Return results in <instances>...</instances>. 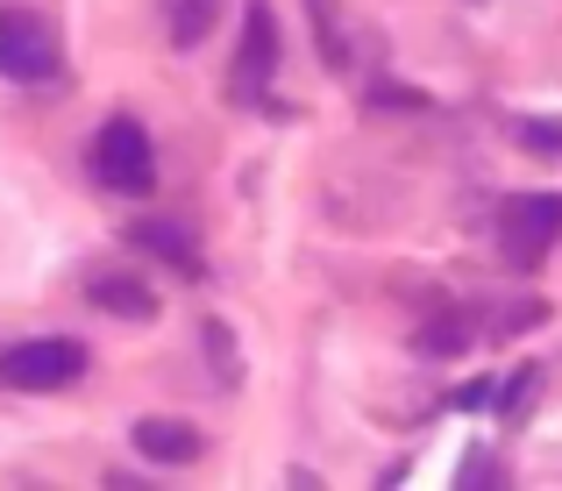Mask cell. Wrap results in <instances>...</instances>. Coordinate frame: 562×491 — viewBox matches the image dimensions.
Listing matches in <instances>:
<instances>
[{
  "instance_id": "9",
  "label": "cell",
  "mask_w": 562,
  "mask_h": 491,
  "mask_svg": "<svg viewBox=\"0 0 562 491\" xmlns=\"http://www.w3.org/2000/svg\"><path fill=\"white\" fill-rule=\"evenodd\" d=\"M128 243L150 249V257H165V264H179V271H200V249H192V235L179 228V221H136Z\"/></svg>"
},
{
  "instance_id": "5",
  "label": "cell",
  "mask_w": 562,
  "mask_h": 491,
  "mask_svg": "<svg viewBox=\"0 0 562 491\" xmlns=\"http://www.w3.org/2000/svg\"><path fill=\"white\" fill-rule=\"evenodd\" d=\"M555 243H562V192H520V200H506V214H498V249H506V264L535 271Z\"/></svg>"
},
{
  "instance_id": "13",
  "label": "cell",
  "mask_w": 562,
  "mask_h": 491,
  "mask_svg": "<svg viewBox=\"0 0 562 491\" xmlns=\"http://www.w3.org/2000/svg\"><path fill=\"white\" fill-rule=\"evenodd\" d=\"M206 356H214V378L221 384L243 378V356H235V342H228V327H221V321H206Z\"/></svg>"
},
{
  "instance_id": "11",
  "label": "cell",
  "mask_w": 562,
  "mask_h": 491,
  "mask_svg": "<svg viewBox=\"0 0 562 491\" xmlns=\"http://www.w3.org/2000/svg\"><path fill=\"white\" fill-rule=\"evenodd\" d=\"M413 349H420V356H463V349H470V321H463V314L427 321L420 335H413Z\"/></svg>"
},
{
  "instance_id": "7",
  "label": "cell",
  "mask_w": 562,
  "mask_h": 491,
  "mask_svg": "<svg viewBox=\"0 0 562 491\" xmlns=\"http://www.w3.org/2000/svg\"><path fill=\"white\" fill-rule=\"evenodd\" d=\"M136 449L150 456V464H192L200 456V435H192L186 421H171V413H150V421H136Z\"/></svg>"
},
{
  "instance_id": "10",
  "label": "cell",
  "mask_w": 562,
  "mask_h": 491,
  "mask_svg": "<svg viewBox=\"0 0 562 491\" xmlns=\"http://www.w3.org/2000/svg\"><path fill=\"white\" fill-rule=\"evenodd\" d=\"M306 14H314V51L328 71H349V36H342V8L335 0H306Z\"/></svg>"
},
{
  "instance_id": "12",
  "label": "cell",
  "mask_w": 562,
  "mask_h": 491,
  "mask_svg": "<svg viewBox=\"0 0 562 491\" xmlns=\"http://www.w3.org/2000/svg\"><path fill=\"white\" fill-rule=\"evenodd\" d=\"M513 136H520L527 150H541V157H562V122H541V114H520V122H513Z\"/></svg>"
},
{
  "instance_id": "14",
  "label": "cell",
  "mask_w": 562,
  "mask_h": 491,
  "mask_svg": "<svg viewBox=\"0 0 562 491\" xmlns=\"http://www.w3.org/2000/svg\"><path fill=\"white\" fill-rule=\"evenodd\" d=\"M484 399H492V384H484V378H477V384H463V392H456V399H449V406H456V413H477V406H484Z\"/></svg>"
},
{
  "instance_id": "2",
  "label": "cell",
  "mask_w": 562,
  "mask_h": 491,
  "mask_svg": "<svg viewBox=\"0 0 562 491\" xmlns=\"http://www.w3.org/2000/svg\"><path fill=\"white\" fill-rule=\"evenodd\" d=\"M86 342L71 335H36V342H8L0 349V384L8 392H65V384L86 378Z\"/></svg>"
},
{
  "instance_id": "1",
  "label": "cell",
  "mask_w": 562,
  "mask_h": 491,
  "mask_svg": "<svg viewBox=\"0 0 562 491\" xmlns=\"http://www.w3.org/2000/svg\"><path fill=\"white\" fill-rule=\"evenodd\" d=\"M65 43L36 8H0V79L8 86H57Z\"/></svg>"
},
{
  "instance_id": "4",
  "label": "cell",
  "mask_w": 562,
  "mask_h": 491,
  "mask_svg": "<svg viewBox=\"0 0 562 491\" xmlns=\"http://www.w3.org/2000/svg\"><path fill=\"white\" fill-rule=\"evenodd\" d=\"M278 51H285V36H278L271 0H243V43H235V65H228V100L257 108L278 79Z\"/></svg>"
},
{
  "instance_id": "6",
  "label": "cell",
  "mask_w": 562,
  "mask_h": 491,
  "mask_svg": "<svg viewBox=\"0 0 562 491\" xmlns=\"http://www.w3.org/2000/svg\"><path fill=\"white\" fill-rule=\"evenodd\" d=\"M86 300L100 306V314H114V321H157V292L143 286V278H128V271H100V278H86Z\"/></svg>"
},
{
  "instance_id": "15",
  "label": "cell",
  "mask_w": 562,
  "mask_h": 491,
  "mask_svg": "<svg viewBox=\"0 0 562 491\" xmlns=\"http://www.w3.org/2000/svg\"><path fill=\"white\" fill-rule=\"evenodd\" d=\"M527 392H535V370H520V378L506 384V413H520V406H527Z\"/></svg>"
},
{
  "instance_id": "8",
  "label": "cell",
  "mask_w": 562,
  "mask_h": 491,
  "mask_svg": "<svg viewBox=\"0 0 562 491\" xmlns=\"http://www.w3.org/2000/svg\"><path fill=\"white\" fill-rule=\"evenodd\" d=\"M221 8H228V0H157V14H165V36L179 43V51H200V43L214 36Z\"/></svg>"
},
{
  "instance_id": "3",
  "label": "cell",
  "mask_w": 562,
  "mask_h": 491,
  "mask_svg": "<svg viewBox=\"0 0 562 491\" xmlns=\"http://www.w3.org/2000/svg\"><path fill=\"white\" fill-rule=\"evenodd\" d=\"M93 178H100V192H122V200L157 192V150H150V136H143V122H128V114L100 122V136H93Z\"/></svg>"
}]
</instances>
